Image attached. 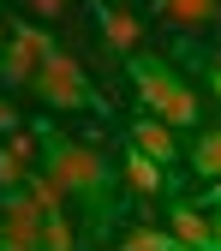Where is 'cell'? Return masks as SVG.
<instances>
[{
	"label": "cell",
	"instance_id": "1",
	"mask_svg": "<svg viewBox=\"0 0 221 251\" xmlns=\"http://www.w3.org/2000/svg\"><path fill=\"white\" fill-rule=\"evenodd\" d=\"M36 144H42V174L60 185L66 198H84L96 215H108V162L96 150H84V144H72L66 132H54V126H36Z\"/></svg>",
	"mask_w": 221,
	"mask_h": 251
},
{
	"label": "cell",
	"instance_id": "2",
	"mask_svg": "<svg viewBox=\"0 0 221 251\" xmlns=\"http://www.w3.org/2000/svg\"><path fill=\"white\" fill-rule=\"evenodd\" d=\"M132 84H138V96H144V114H155L168 126V132H179V126H197V96L185 90L162 60H149V54H132Z\"/></svg>",
	"mask_w": 221,
	"mask_h": 251
},
{
	"label": "cell",
	"instance_id": "3",
	"mask_svg": "<svg viewBox=\"0 0 221 251\" xmlns=\"http://www.w3.org/2000/svg\"><path fill=\"white\" fill-rule=\"evenodd\" d=\"M36 96L54 108V114H78V108H102V96L90 90V78H84V66L72 54H48L42 66H36Z\"/></svg>",
	"mask_w": 221,
	"mask_h": 251
},
{
	"label": "cell",
	"instance_id": "4",
	"mask_svg": "<svg viewBox=\"0 0 221 251\" xmlns=\"http://www.w3.org/2000/svg\"><path fill=\"white\" fill-rule=\"evenodd\" d=\"M0 239L42 251V209L24 198V185H18V192H0Z\"/></svg>",
	"mask_w": 221,
	"mask_h": 251
},
{
	"label": "cell",
	"instance_id": "5",
	"mask_svg": "<svg viewBox=\"0 0 221 251\" xmlns=\"http://www.w3.org/2000/svg\"><path fill=\"white\" fill-rule=\"evenodd\" d=\"M125 132H132V150H144L155 168H173V162H179V138H173L155 114H138L132 126H125Z\"/></svg>",
	"mask_w": 221,
	"mask_h": 251
},
{
	"label": "cell",
	"instance_id": "6",
	"mask_svg": "<svg viewBox=\"0 0 221 251\" xmlns=\"http://www.w3.org/2000/svg\"><path fill=\"white\" fill-rule=\"evenodd\" d=\"M96 18H102V42L120 54V60H132L138 48H144V24L132 18V12H125L120 6V0H108V6H96Z\"/></svg>",
	"mask_w": 221,
	"mask_h": 251
},
{
	"label": "cell",
	"instance_id": "7",
	"mask_svg": "<svg viewBox=\"0 0 221 251\" xmlns=\"http://www.w3.org/2000/svg\"><path fill=\"white\" fill-rule=\"evenodd\" d=\"M168 233H173L179 251H215V239H209V215H203L197 203H173V209H168Z\"/></svg>",
	"mask_w": 221,
	"mask_h": 251
},
{
	"label": "cell",
	"instance_id": "8",
	"mask_svg": "<svg viewBox=\"0 0 221 251\" xmlns=\"http://www.w3.org/2000/svg\"><path fill=\"white\" fill-rule=\"evenodd\" d=\"M155 12H162L173 30L197 36V30H215V12H221V0H155Z\"/></svg>",
	"mask_w": 221,
	"mask_h": 251
},
{
	"label": "cell",
	"instance_id": "9",
	"mask_svg": "<svg viewBox=\"0 0 221 251\" xmlns=\"http://www.w3.org/2000/svg\"><path fill=\"white\" fill-rule=\"evenodd\" d=\"M120 174H125V185H132V198H138V203H149V198H162V192H168V168H155L144 150H125Z\"/></svg>",
	"mask_w": 221,
	"mask_h": 251
},
{
	"label": "cell",
	"instance_id": "10",
	"mask_svg": "<svg viewBox=\"0 0 221 251\" xmlns=\"http://www.w3.org/2000/svg\"><path fill=\"white\" fill-rule=\"evenodd\" d=\"M24 198L36 203L42 215H66V192H60V185H54L42 168H36V174H24Z\"/></svg>",
	"mask_w": 221,
	"mask_h": 251
},
{
	"label": "cell",
	"instance_id": "11",
	"mask_svg": "<svg viewBox=\"0 0 221 251\" xmlns=\"http://www.w3.org/2000/svg\"><path fill=\"white\" fill-rule=\"evenodd\" d=\"M192 168H197V179H203V185H209V179H221V126H209V132L197 138Z\"/></svg>",
	"mask_w": 221,
	"mask_h": 251
},
{
	"label": "cell",
	"instance_id": "12",
	"mask_svg": "<svg viewBox=\"0 0 221 251\" xmlns=\"http://www.w3.org/2000/svg\"><path fill=\"white\" fill-rule=\"evenodd\" d=\"M42 251H78V233L66 215H42Z\"/></svg>",
	"mask_w": 221,
	"mask_h": 251
},
{
	"label": "cell",
	"instance_id": "13",
	"mask_svg": "<svg viewBox=\"0 0 221 251\" xmlns=\"http://www.w3.org/2000/svg\"><path fill=\"white\" fill-rule=\"evenodd\" d=\"M120 251H179L173 245V233H162V227H132L120 239Z\"/></svg>",
	"mask_w": 221,
	"mask_h": 251
},
{
	"label": "cell",
	"instance_id": "14",
	"mask_svg": "<svg viewBox=\"0 0 221 251\" xmlns=\"http://www.w3.org/2000/svg\"><path fill=\"white\" fill-rule=\"evenodd\" d=\"M18 6H24L30 18H42V24H60V18H66V6H72V0H18Z\"/></svg>",
	"mask_w": 221,
	"mask_h": 251
},
{
	"label": "cell",
	"instance_id": "15",
	"mask_svg": "<svg viewBox=\"0 0 221 251\" xmlns=\"http://www.w3.org/2000/svg\"><path fill=\"white\" fill-rule=\"evenodd\" d=\"M24 174H30V168H18L12 155H6V144H0V192H18V185H24Z\"/></svg>",
	"mask_w": 221,
	"mask_h": 251
},
{
	"label": "cell",
	"instance_id": "16",
	"mask_svg": "<svg viewBox=\"0 0 221 251\" xmlns=\"http://www.w3.org/2000/svg\"><path fill=\"white\" fill-rule=\"evenodd\" d=\"M18 126H24V120H18V108H12L6 96H0V138H12V132H18Z\"/></svg>",
	"mask_w": 221,
	"mask_h": 251
},
{
	"label": "cell",
	"instance_id": "17",
	"mask_svg": "<svg viewBox=\"0 0 221 251\" xmlns=\"http://www.w3.org/2000/svg\"><path fill=\"white\" fill-rule=\"evenodd\" d=\"M209 239H215V251H221V209H209Z\"/></svg>",
	"mask_w": 221,
	"mask_h": 251
},
{
	"label": "cell",
	"instance_id": "18",
	"mask_svg": "<svg viewBox=\"0 0 221 251\" xmlns=\"http://www.w3.org/2000/svg\"><path fill=\"white\" fill-rule=\"evenodd\" d=\"M197 209H221V179H209V203H197Z\"/></svg>",
	"mask_w": 221,
	"mask_h": 251
},
{
	"label": "cell",
	"instance_id": "19",
	"mask_svg": "<svg viewBox=\"0 0 221 251\" xmlns=\"http://www.w3.org/2000/svg\"><path fill=\"white\" fill-rule=\"evenodd\" d=\"M209 90L221 96V60H209Z\"/></svg>",
	"mask_w": 221,
	"mask_h": 251
},
{
	"label": "cell",
	"instance_id": "20",
	"mask_svg": "<svg viewBox=\"0 0 221 251\" xmlns=\"http://www.w3.org/2000/svg\"><path fill=\"white\" fill-rule=\"evenodd\" d=\"M0 251H36V245H12V239H0Z\"/></svg>",
	"mask_w": 221,
	"mask_h": 251
},
{
	"label": "cell",
	"instance_id": "21",
	"mask_svg": "<svg viewBox=\"0 0 221 251\" xmlns=\"http://www.w3.org/2000/svg\"><path fill=\"white\" fill-rule=\"evenodd\" d=\"M0 48H6V18H0Z\"/></svg>",
	"mask_w": 221,
	"mask_h": 251
},
{
	"label": "cell",
	"instance_id": "22",
	"mask_svg": "<svg viewBox=\"0 0 221 251\" xmlns=\"http://www.w3.org/2000/svg\"><path fill=\"white\" fill-rule=\"evenodd\" d=\"M102 6H108V0H102Z\"/></svg>",
	"mask_w": 221,
	"mask_h": 251
}]
</instances>
